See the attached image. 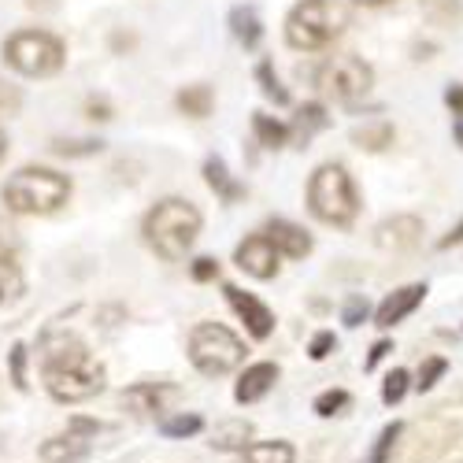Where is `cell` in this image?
<instances>
[{
  "label": "cell",
  "instance_id": "cell-28",
  "mask_svg": "<svg viewBox=\"0 0 463 463\" xmlns=\"http://www.w3.org/2000/svg\"><path fill=\"white\" fill-rule=\"evenodd\" d=\"M204 427V419L201 415H175V419H164V434L167 438H189V434H197Z\"/></svg>",
  "mask_w": 463,
  "mask_h": 463
},
{
  "label": "cell",
  "instance_id": "cell-6",
  "mask_svg": "<svg viewBox=\"0 0 463 463\" xmlns=\"http://www.w3.org/2000/svg\"><path fill=\"white\" fill-rule=\"evenodd\" d=\"M5 60L26 74V79H49L56 74L67 60V49L60 37L45 33V30H19L5 42Z\"/></svg>",
  "mask_w": 463,
  "mask_h": 463
},
{
  "label": "cell",
  "instance_id": "cell-3",
  "mask_svg": "<svg viewBox=\"0 0 463 463\" xmlns=\"http://www.w3.org/2000/svg\"><path fill=\"white\" fill-rule=\"evenodd\" d=\"M71 197V178L49 167H23L5 182V204L19 215H52Z\"/></svg>",
  "mask_w": 463,
  "mask_h": 463
},
{
  "label": "cell",
  "instance_id": "cell-29",
  "mask_svg": "<svg viewBox=\"0 0 463 463\" xmlns=\"http://www.w3.org/2000/svg\"><path fill=\"white\" fill-rule=\"evenodd\" d=\"M397 438H401V422H390V427H385V430L378 434V445H374V452L367 456V463H385V459H390V452H393Z\"/></svg>",
  "mask_w": 463,
  "mask_h": 463
},
{
  "label": "cell",
  "instance_id": "cell-37",
  "mask_svg": "<svg viewBox=\"0 0 463 463\" xmlns=\"http://www.w3.org/2000/svg\"><path fill=\"white\" fill-rule=\"evenodd\" d=\"M193 279H197V282H212V279H219V263H215L212 256H201L197 263H193Z\"/></svg>",
  "mask_w": 463,
  "mask_h": 463
},
{
  "label": "cell",
  "instance_id": "cell-8",
  "mask_svg": "<svg viewBox=\"0 0 463 463\" xmlns=\"http://www.w3.org/2000/svg\"><path fill=\"white\" fill-rule=\"evenodd\" d=\"M316 82H319V90H323L326 97H334V100H356V97H364V93L374 86V71H371L367 60L345 52V56H330V60L319 67Z\"/></svg>",
  "mask_w": 463,
  "mask_h": 463
},
{
  "label": "cell",
  "instance_id": "cell-16",
  "mask_svg": "<svg viewBox=\"0 0 463 463\" xmlns=\"http://www.w3.org/2000/svg\"><path fill=\"white\" fill-rule=\"evenodd\" d=\"M275 382H279V367H275V364H252V367L241 374L234 397H238V404H252V401H260L267 390H271Z\"/></svg>",
  "mask_w": 463,
  "mask_h": 463
},
{
  "label": "cell",
  "instance_id": "cell-34",
  "mask_svg": "<svg viewBox=\"0 0 463 463\" xmlns=\"http://www.w3.org/2000/svg\"><path fill=\"white\" fill-rule=\"evenodd\" d=\"M12 382H15V390H26V345H15L12 349Z\"/></svg>",
  "mask_w": 463,
  "mask_h": 463
},
{
  "label": "cell",
  "instance_id": "cell-10",
  "mask_svg": "<svg viewBox=\"0 0 463 463\" xmlns=\"http://www.w3.org/2000/svg\"><path fill=\"white\" fill-rule=\"evenodd\" d=\"M234 260H238L241 271H249L252 279H275L282 252L271 245V238H267V234H252V238H245L238 245V256Z\"/></svg>",
  "mask_w": 463,
  "mask_h": 463
},
{
  "label": "cell",
  "instance_id": "cell-19",
  "mask_svg": "<svg viewBox=\"0 0 463 463\" xmlns=\"http://www.w3.org/2000/svg\"><path fill=\"white\" fill-rule=\"evenodd\" d=\"M249 438H252V422H245V419H230V422H222V427H215V434H212V445L215 449H222V452H230V449H249Z\"/></svg>",
  "mask_w": 463,
  "mask_h": 463
},
{
  "label": "cell",
  "instance_id": "cell-23",
  "mask_svg": "<svg viewBox=\"0 0 463 463\" xmlns=\"http://www.w3.org/2000/svg\"><path fill=\"white\" fill-rule=\"evenodd\" d=\"M323 127H326V111H323V104H304V108L297 111V119H293V134H297L300 145H307V141H312V134L323 130Z\"/></svg>",
  "mask_w": 463,
  "mask_h": 463
},
{
  "label": "cell",
  "instance_id": "cell-35",
  "mask_svg": "<svg viewBox=\"0 0 463 463\" xmlns=\"http://www.w3.org/2000/svg\"><path fill=\"white\" fill-rule=\"evenodd\" d=\"M334 345H337V341H334V334H330V330H323V334H316V337H312V345H307V353H312V360H326V356L334 353Z\"/></svg>",
  "mask_w": 463,
  "mask_h": 463
},
{
  "label": "cell",
  "instance_id": "cell-13",
  "mask_svg": "<svg viewBox=\"0 0 463 463\" xmlns=\"http://www.w3.org/2000/svg\"><path fill=\"white\" fill-rule=\"evenodd\" d=\"M178 390L175 385H160V382H141L134 390L123 393V404L137 415V419H148V415H160L167 408V401H175Z\"/></svg>",
  "mask_w": 463,
  "mask_h": 463
},
{
  "label": "cell",
  "instance_id": "cell-11",
  "mask_svg": "<svg viewBox=\"0 0 463 463\" xmlns=\"http://www.w3.org/2000/svg\"><path fill=\"white\" fill-rule=\"evenodd\" d=\"M419 238H422V222L415 215H393V219L378 222V230H374V241L385 252H411L419 245Z\"/></svg>",
  "mask_w": 463,
  "mask_h": 463
},
{
  "label": "cell",
  "instance_id": "cell-1",
  "mask_svg": "<svg viewBox=\"0 0 463 463\" xmlns=\"http://www.w3.org/2000/svg\"><path fill=\"white\" fill-rule=\"evenodd\" d=\"M42 374H45L49 393L63 404L90 401L104 390V367L97 364V356L86 349V345L71 334H49L45 337Z\"/></svg>",
  "mask_w": 463,
  "mask_h": 463
},
{
  "label": "cell",
  "instance_id": "cell-7",
  "mask_svg": "<svg viewBox=\"0 0 463 463\" xmlns=\"http://www.w3.org/2000/svg\"><path fill=\"white\" fill-rule=\"evenodd\" d=\"M189 360L201 374L219 378V374H230L245 360V345L238 334H230L219 323H201L189 334Z\"/></svg>",
  "mask_w": 463,
  "mask_h": 463
},
{
  "label": "cell",
  "instance_id": "cell-5",
  "mask_svg": "<svg viewBox=\"0 0 463 463\" xmlns=\"http://www.w3.org/2000/svg\"><path fill=\"white\" fill-rule=\"evenodd\" d=\"M307 208L319 222L330 226H353L360 212V193L341 164H323L312 182H307Z\"/></svg>",
  "mask_w": 463,
  "mask_h": 463
},
{
  "label": "cell",
  "instance_id": "cell-32",
  "mask_svg": "<svg viewBox=\"0 0 463 463\" xmlns=\"http://www.w3.org/2000/svg\"><path fill=\"white\" fill-rule=\"evenodd\" d=\"M445 367H449V364H445L441 356H430L427 364H422V371H419V382H415V385H419V390H430V385L445 374Z\"/></svg>",
  "mask_w": 463,
  "mask_h": 463
},
{
  "label": "cell",
  "instance_id": "cell-9",
  "mask_svg": "<svg viewBox=\"0 0 463 463\" xmlns=\"http://www.w3.org/2000/svg\"><path fill=\"white\" fill-rule=\"evenodd\" d=\"M97 430H100V422H93V419H82V415L71 419L67 434L42 445V459L45 463H79V459H86L90 456V438Z\"/></svg>",
  "mask_w": 463,
  "mask_h": 463
},
{
  "label": "cell",
  "instance_id": "cell-43",
  "mask_svg": "<svg viewBox=\"0 0 463 463\" xmlns=\"http://www.w3.org/2000/svg\"><path fill=\"white\" fill-rule=\"evenodd\" d=\"M356 5H364V8H378V5H390V0H356Z\"/></svg>",
  "mask_w": 463,
  "mask_h": 463
},
{
  "label": "cell",
  "instance_id": "cell-30",
  "mask_svg": "<svg viewBox=\"0 0 463 463\" xmlns=\"http://www.w3.org/2000/svg\"><path fill=\"white\" fill-rule=\"evenodd\" d=\"M404 393H408V371H393L390 378H385V385H382V401L385 404H401Z\"/></svg>",
  "mask_w": 463,
  "mask_h": 463
},
{
  "label": "cell",
  "instance_id": "cell-4",
  "mask_svg": "<svg viewBox=\"0 0 463 463\" xmlns=\"http://www.w3.org/2000/svg\"><path fill=\"white\" fill-rule=\"evenodd\" d=\"M349 26V8L341 0H300L286 19V42L300 52L326 49Z\"/></svg>",
  "mask_w": 463,
  "mask_h": 463
},
{
  "label": "cell",
  "instance_id": "cell-39",
  "mask_svg": "<svg viewBox=\"0 0 463 463\" xmlns=\"http://www.w3.org/2000/svg\"><path fill=\"white\" fill-rule=\"evenodd\" d=\"M445 100H449V108H452V115H459V119H463V86H449V93H445Z\"/></svg>",
  "mask_w": 463,
  "mask_h": 463
},
{
  "label": "cell",
  "instance_id": "cell-24",
  "mask_svg": "<svg viewBox=\"0 0 463 463\" xmlns=\"http://www.w3.org/2000/svg\"><path fill=\"white\" fill-rule=\"evenodd\" d=\"M393 137H397V130H393L390 123H374V127H356V130H353V141H356L360 148H367V152L390 148Z\"/></svg>",
  "mask_w": 463,
  "mask_h": 463
},
{
  "label": "cell",
  "instance_id": "cell-38",
  "mask_svg": "<svg viewBox=\"0 0 463 463\" xmlns=\"http://www.w3.org/2000/svg\"><path fill=\"white\" fill-rule=\"evenodd\" d=\"M15 249H19V234H15L12 226L0 222V256H12Z\"/></svg>",
  "mask_w": 463,
  "mask_h": 463
},
{
  "label": "cell",
  "instance_id": "cell-26",
  "mask_svg": "<svg viewBox=\"0 0 463 463\" xmlns=\"http://www.w3.org/2000/svg\"><path fill=\"white\" fill-rule=\"evenodd\" d=\"M252 127H256V137H260L267 148H282V145H286V137H289V127L275 123L271 115H256Z\"/></svg>",
  "mask_w": 463,
  "mask_h": 463
},
{
  "label": "cell",
  "instance_id": "cell-21",
  "mask_svg": "<svg viewBox=\"0 0 463 463\" xmlns=\"http://www.w3.org/2000/svg\"><path fill=\"white\" fill-rule=\"evenodd\" d=\"M212 104H215L212 86H185V90L178 93V108H182L185 115H193V119H204V115L212 111Z\"/></svg>",
  "mask_w": 463,
  "mask_h": 463
},
{
  "label": "cell",
  "instance_id": "cell-12",
  "mask_svg": "<svg viewBox=\"0 0 463 463\" xmlns=\"http://www.w3.org/2000/svg\"><path fill=\"white\" fill-rule=\"evenodd\" d=\"M226 300H230V307L241 316V323L249 326V334L252 337H271V330H275V316H271V307H263L252 293H245V289H238V286H226Z\"/></svg>",
  "mask_w": 463,
  "mask_h": 463
},
{
  "label": "cell",
  "instance_id": "cell-18",
  "mask_svg": "<svg viewBox=\"0 0 463 463\" xmlns=\"http://www.w3.org/2000/svg\"><path fill=\"white\" fill-rule=\"evenodd\" d=\"M230 30H234V37H238L245 49H256L260 37H263L260 15H256V8H249V5H238L234 12H230Z\"/></svg>",
  "mask_w": 463,
  "mask_h": 463
},
{
  "label": "cell",
  "instance_id": "cell-17",
  "mask_svg": "<svg viewBox=\"0 0 463 463\" xmlns=\"http://www.w3.org/2000/svg\"><path fill=\"white\" fill-rule=\"evenodd\" d=\"M204 182L219 193V201H226V204H234V201H241V197H245V185H241L234 175H230V171H226V164H222V160H215V156L204 164Z\"/></svg>",
  "mask_w": 463,
  "mask_h": 463
},
{
  "label": "cell",
  "instance_id": "cell-31",
  "mask_svg": "<svg viewBox=\"0 0 463 463\" xmlns=\"http://www.w3.org/2000/svg\"><path fill=\"white\" fill-rule=\"evenodd\" d=\"M345 404H349V393H345V390H326V393L316 397V411L319 415H337Z\"/></svg>",
  "mask_w": 463,
  "mask_h": 463
},
{
  "label": "cell",
  "instance_id": "cell-44",
  "mask_svg": "<svg viewBox=\"0 0 463 463\" xmlns=\"http://www.w3.org/2000/svg\"><path fill=\"white\" fill-rule=\"evenodd\" d=\"M5 152H8V137H5V130H0V160H5Z\"/></svg>",
  "mask_w": 463,
  "mask_h": 463
},
{
  "label": "cell",
  "instance_id": "cell-25",
  "mask_svg": "<svg viewBox=\"0 0 463 463\" xmlns=\"http://www.w3.org/2000/svg\"><path fill=\"white\" fill-rule=\"evenodd\" d=\"M23 271H19V263L12 256H0V304H8L23 293Z\"/></svg>",
  "mask_w": 463,
  "mask_h": 463
},
{
  "label": "cell",
  "instance_id": "cell-22",
  "mask_svg": "<svg viewBox=\"0 0 463 463\" xmlns=\"http://www.w3.org/2000/svg\"><path fill=\"white\" fill-rule=\"evenodd\" d=\"M422 15L434 26H459L463 23V0H422Z\"/></svg>",
  "mask_w": 463,
  "mask_h": 463
},
{
  "label": "cell",
  "instance_id": "cell-42",
  "mask_svg": "<svg viewBox=\"0 0 463 463\" xmlns=\"http://www.w3.org/2000/svg\"><path fill=\"white\" fill-rule=\"evenodd\" d=\"M90 111H93V119H111V115H108V104H90Z\"/></svg>",
  "mask_w": 463,
  "mask_h": 463
},
{
  "label": "cell",
  "instance_id": "cell-33",
  "mask_svg": "<svg viewBox=\"0 0 463 463\" xmlns=\"http://www.w3.org/2000/svg\"><path fill=\"white\" fill-rule=\"evenodd\" d=\"M52 152H60V156H86V152H100V141H56Z\"/></svg>",
  "mask_w": 463,
  "mask_h": 463
},
{
  "label": "cell",
  "instance_id": "cell-20",
  "mask_svg": "<svg viewBox=\"0 0 463 463\" xmlns=\"http://www.w3.org/2000/svg\"><path fill=\"white\" fill-rule=\"evenodd\" d=\"M241 463H293V449L286 441H256L241 452Z\"/></svg>",
  "mask_w": 463,
  "mask_h": 463
},
{
  "label": "cell",
  "instance_id": "cell-40",
  "mask_svg": "<svg viewBox=\"0 0 463 463\" xmlns=\"http://www.w3.org/2000/svg\"><path fill=\"white\" fill-rule=\"evenodd\" d=\"M385 353H390V341H378L374 349H371V356H367V364H364V367H367V371H371V367H378V360H382Z\"/></svg>",
  "mask_w": 463,
  "mask_h": 463
},
{
  "label": "cell",
  "instance_id": "cell-15",
  "mask_svg": "<svg viewBox=\"0 0 463 463\" xmlns=\"http://www.w3.org/2000/svg\"><path fill=\"white\" fill-rule=\"evenodd\" d=\"M267 238H271V245L289 256V260H304L307 252H312V238H307V230H300L297 222H286V219H271L263 230Z\"/></svg>",
  "mask_w": 463,
  "mask_h": 463
},
{
  "label": "cell",
  "instance_id": "cell-36",
  "mask_svg": "<svg viewBox=\"0 0 463 463\" xmlns=\"http://www.w3.org/2000/svg\"><path fill=\"white\" fill-rule=\"evenodd\" d=\"M364 319H367V300L349 297V304H345V326H360Z\"/></svg>",
  "mask_w": 463,
  "mask_h": 463
},
{
  "label": "cell",
  "instance_id": "cell-41",
  "mask_svg": "<svg viewBox=\"0 0 463 463\" xmlns=\"http://www.w3.org/2000/svg\"><path fill=\"white\" fill-rule=\"evenodd\" d=\"M459 241H463V222H459L456 230H449V234L438 241V249H452V245H459Z\"/></svg>",
  "mask_w": 463,
  "mask_h": 463
},
{
  "label": "cell",
  "instance_id": "cell-45",
  "mask_svg": "<svg viewBox=\"0 0 463 463\" xmlns=\"http://www.w3.org/2000/svg\"><path fill=\"white\" fill-rule=\"evenodd\" d=\"M456 141H459V145H463V119H459V123H456Z\"/></svg>",
  "mask_w": 463,
  "mask_h": 463
},
{
  "label": "cell",
  "instance_id": "cell-2",
  "mask_svg": "<svg viewBox=\"0 0 463 463\" xmlns=\"http://www.w3.org/2000/svg\"><path fill=\"white\" fill-rule=\"evenodd\" d=\"M201 234V212L182 197H167L145 215V241L167 263L182 260Z\"/></svg>",
  "mask_w": 463,
  "mask_h": 463
},
{
  "label": "cell",
  "instance_id": "cell-14",
  "mask_svg": "<svg viewBox=\"0 0 463 463\" xmlns=\"http://www.w3.org/2000/svg\"><path fill=\"white\" fill-rule=\"evenodd\" d=\"M422 297H427V286H422V282H415V286H404V289L390 293V297L382 300V307H378L374 323H378V326H385V330L397 326L401 319H408V316L415 312V307L422 304Z\"/></svg>",
  "mask_w": 463,
  "mask_h": 463
},
{
  "label": "cell",
  "instance_id": "cell-27",
  "mask_svg": "<svg viewBox=\"0 0 463 463\" xmlns=\"http://www.w3.org/2000/svg\"><path fill=\"white\" fill-rule=\"evenodd\" d=\"M256 79H260V90H263V97H271L275 104H289V93L282 90V82H279V74H275V67L271 63H260L256 67Z\"/></svg>",
  "mask_w": 463,
  "mask_h": 463
}]
</instances>
